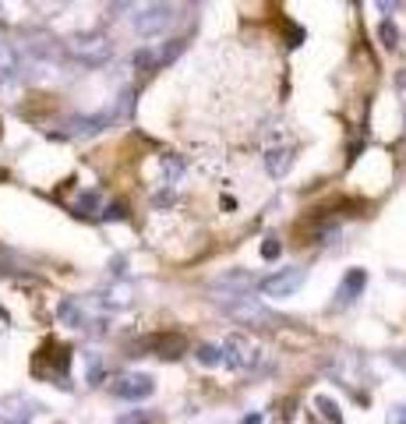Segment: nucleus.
I'll return each instance as SVG.
<instances>
[{
    "mask_svg": "<svg viewBox=\"0 0 406 424\" xmlns=\"http://www.w3.org/2000/svg\"><path fill=\"white\" fill-rule=\"evenodd\" d=\"M68 53L75 61L89 64V68H99V64H106L113 57V43L106 36H99V32H89V36H75L68 43Z\"/></svg>",
    "mask_w": 406,
    "mask_h": 424,
    "instance_id": "f257e3e1",
    "label": "nucleus"
},
{
    "mask_svg": "<svg viewBox=\"0 0 406 424\" xmlns=\"http://www.w3.org/2000/svg\"><path fill=\"white\" fill-rule=\"evenodd\" d=\"M251 287H258V280H255L251 273H244V269H230V273L216 276V283H209V294H212V301H223V304L234 301V304H237V301L248 297Z\"/></svg>",
    "mask_w": 406,
    "mask_h": 424,
    "instance_id": "f03ea898",
    "label": "nucleus"
},
{
    "mask_svg": "<svg viewBox=\"0 0 406 424\" xmlns=\"http://www.w3.org/2000/svg\"><path fill=\"white\" fill-rule=\"evenodd\" d=\"M258 361H262V350H258V343H255L251 336L234 333V336L223 343V364H230V368L248 371V368H255Z\"/></svg>",
    "mask_w": 406,
    "mask_h": 424,
    "instance_id": "7ed1b4c3",
    "label": "nucleus"
},
{
    "mask_svg": "<svg viewBox=\"0 0 406 424\" xmlns=\"http://www.w3.org/2000/svg\"><path fill=\"white\" fill-rule=\"evenodd\" d=\"M304 283H308V269H301V265H290V269H279L276 276H269L262 283V294L272 297V301H283V297H294Z\"/></svg>",
    "mask_w": 406,
    "mask_h": 424,
    "instance_id": "20e7f679",
    "label": "nucleus"
},
{
    "mask_svg": "<svg viewBox=\"0 0 406 424\" xmlns=\"http://www.w3.org/2000/svg\"><path fill=\"white\" fill-rule=\"evenodd\" d=\"M68 364H71V350L50 340V343H46V347L36 354L32 371H36V375H53V379H64V375H68Z\"/></svg>",
    "mask_w": 406,
    "mask_h": 424,
    "instance_id": "39448f33",
    "label": "nucleus"
},
{
    "mask_svg": "<svg viewBox=\"0 0 406 424\" xmlns=\"http://www.w3.org/2000/svg\"><path fill=\"white\" fill-rule=\"evenodd\" d=\"M138 354H156V357H181L188 350V340L181 333H156V336H145L142 343H135Z\"/></svg>",
    "mask_w": 406,
    "mask_h": 424,
    "instance_id": "423d86ee",
    "label": "nucleus"
},
{
    "mask_svg": "<svg viewBox=\"0 0 406 424\" xmlns=\"http://www.w3.org/2000/svg\"><path fill=\"white\" fill-rule=\"evenodd\" d=\"M113 396L117 400H131V403H142L156 393V382L149 375H121V379H113Z\"/></svg>",
    "mask_w": 406,
    "mask_h": 424,
    "instance_id": "0eeeda50",
    "label": "nucleus"
},
{
    "mask_svg": "<svg viewBox=\"0 0 406 424\" xmlns=\"http://www.w3.org/2000/svg\"><path fill=\"white\" fill-rule=\"evenodd\" d=\"M170 18H173V8H170V4H149V8L135 18V29H138L142 36H156L159 29L170 25Z\"/></svg>",
    "mask_w": 406,
    "mask_h": 424,
    "instance_id": "6e6552de",
    "label": "nucleus"
},
{
    "mask_svg": "<svg viewBox=\"0 0 406 424\" xmlns=\"http://www.w3.org/2000/svg\"><path fill=\"white\" fill-rule=\"evenodd\" d=\"M364 287H368V273H364V269H350V273L343 276L339 290H336V304H339V308L354 304V301L364 294Z\"/></svg>",
    "mask_w": 406,
    "mask_h": 424,
    "instance_id": "1a4fd4ad",
    "label": "nucleus"
},
{
    "mask_svg": "<svg viewBox=\"0 0 406 424\" xmlns=\"http://www.w3.org/2000/svg\"><path fill=\"white\" fill-rule=\"evenodd\" d=\"M110 121H113V110H106V114H92V117H75V121L68 124L64 135H78V138H82V135H99Z\"/></svg>",
    "mask_w": 406,
    "mask_h": 424,
    "instance_id": "9d476101",
    "label": "nucleus"
},
{
    "mask_svg": "<svg viewBox=\"0 0 406 424\" xmlns=\"http://www.w3.org/2000/svg\"><path fill=\"white\" fill-rule=\"evenodd\" d=\"M290 167H294V149L279 145V149H269V152H265V170H269L272 177H283Z\"/></svg>",
    "mask_w": 406,
    "mask_h": 424,
    "instance_id": "9b49d317",
    "label": "nucleus"
},
{
    "mask_svg": "<svg viewBox=\"0 0 406 424\" xmlns=\"http://www.w3.org/2000/svg\"><path fill=\"white\" fill-rule=\"evenodd\" d=\"M181 174H184V159H181V156H173V152L159 156V184H163V188L177 184Z\"/></svg>",
    "mask_w": 406,
    "mask_h": 424,
    "instance_id": "f8f14e48",
    "label": "nucleus"
},
{
    "mask_svg": "<svg viewBox=\"0 0 406 424\" xmlns=\"http://www.w3.org/2000/svg\"><path fill=\"white\" fill-rule=\"evenodd\" d=\"M29 414H32V403H29L25 396H11V400L4 403L0 424H18V421H29Z\"/></svg>",
    "mask_w": 406,
    "mask_h": 424,
    "instance_id": "ddd939ff",
    "label": "nucleus"
},
{
    "mask_svg": "<svg viewBox=\"0 0 406 424\" xmlns=\"http://www.w3.org/2000/svg\"><path fill=\"white\" fill-rule=\"evenodd\" d=\"M15 75H18V53H15L11 43L0 39V82H8V78H15Z\"/></svg>",
    "mask_w": 406,
    "mask_h": 424,
    "instance_id": "4468645a",
    "label": "nucleus"
},
{
    "mask_svg": "<svg viewBox=\"0 0 406 424\" xmlns=\"http://www.w3.org/2000/svg\"><path fill=\"white\" fill-rule=\"evenodd\" d=\"M195 361L205 364V368H216V364H223V347H219V343H202V347L195 350Z\"/></svg>",
    "mask_w": 406,
    "mask_h": 424,
    "instance_id": "2eb2a0df",
    "label": "nucleus"
},
{
    "mask_svg": "<svg viewBox=\"0 0 406 424\" xmlns=\"http://www.w3.org/2000/svg\"><path fill=\"white\" fill-rule=\"evenodd\" d=\"M131 294H135V290L124 283V287H113V290H106V294H103V301H106L110 308H124V304H131Z\"/></svg>",
    "mask_w": 406,
    "mask_h": 424,
    "instance_id": "dca6fc26",
    "label": "nucleus"
},
{
    "mask_svg": "<svg viewBox=\"0 0 406 424\" xmlns=\"http://www.w3.org/2000/svg\"><path fill=\"white\" fill-rule=\"evenodd\" d=\"M315 407H318V414H322L329 424H343V414H339L336 400H329V396H318V400H315Z\"/></svg>",
    "mask_w": 406,
    "mask_h": 424,
    "instance_id": "f3484780",
    "label": "nucleus"
},
{
    "mask_svg": "<svg viewBox=\"0 0 406 424\" xmlns=\"http://www.w3.org/2000/svg\"><path fill=\"white\" fill-rule=\"evenodd\" d=\"M96 209H99V195H96V191H85V195L75 202V212H78V216H96Z\"/></svg>",
    "mask_w": 406,
    "mask_h": 424,
    "instance_id": "a211bd4d",
    "label": "nucleus"
},
{
    "mask_svg": "<svg viewBox=\"0 0 406 424\" xmlns=\"http://www.w3.org/2000/svg\"><path fill=\"white\" fill-rule=\"evenodd\" d=\"M378 39H382V46H385V50H392V46L399 43V32H396V25H392L389 18L378 25Z\"/></svg>",
    "mask_w": 406,
    "mask_h": 424,
    "instance_id": "6ab92c4d",
    "label": "nucleus"
},
{
    "mask_svg": "<svg viewBox=\"0 0 406 424\" xmlns=\"http://www.w3.org/2000/svg\"><path fill=\"white\" fill-rule=\"evenodd\" d=\"M61 318H68L71 326H82V322H85V318H82V311H78L71 301H64V304H61Z\"/></svg>",
    "mask_w": 406,
    "mask_h": 424,
    "instance_id": "aec40b11",
    "label": "nucleus"
},
{
    "mask_svg": "<svg viewBox=\"0 0 406 424\" xmlns=\"http://www.w3.org/2000/svg\"><path fill=\"white\" fill-rule=\"evenodd\" d=\"M279 251H283V244H279L276 237H265V244H262V258H279Z\"/></svg>",
    "mask_w": 406,
    "mask_h": 424,
    "instance_id": "412c9836",
    "label": "nucleus"
},
{
    "mask_svg": "<svg viewBox=\"0 0 406 424\" xmlns=\"http://www.w3.org/2000/svg\"><path fill=\"white\" fill-rule=\"evenodd\" d=\"M389 421H392V424H406V403H399V407H392V414H389Z\"/></svg>",
    "mask_w": 406,
    "mask_h": 424,
    "instance_id": "4be33fe9",
    "label": "nucleus"
},
{
    "mask_svg": "<svg viewBox=\"0 0 406 424\" xmlns=\"http://www.w3.org/2000/svg\"><path fill=\"white\" fill-rule=\"evenodd\" d=\"M103 220H124V205H110L103 212Z\"/></svg>",
    "mask_w": 406,
    "mask_h": 424,
    "instance_id": "5701e85b",
    "label": "nucleus"
},
{
    "mask_svg": "<svg viewBox=\"0 0 406 424\" xmlns=\"http://www.w3.org/2000/svg\"><path fill=\"white\" fill-rule=\"evenodd\" d=\"M392 364H396L399 371H406V350H396V354H392Z\"/></svg>",
    "mask_w": 406,
    "mask_h": 424,
    "instance_id": "b1692460",
    "label": "nucleus"
},
{
    "mask_svg": "<svg viewBox=\"0 0 406 424\" xmlns=\"http://www.w3.org/2000/svg\"><path fill=\"white\" fill-rule=\"evenodd\" d=\"M241 424H262V417H258V414H251V417H244Z\"/></svg>",
    "mask_w": 406,
    "mask_h": 424,
    "instance_id": "393cba45",
    "label": "nucleus"
},
{
    "mask_svg": "<svg viewBox=\"0 0 406 424\" xmlns=\"http://www.w3.org/2000/svg\"><path fill=\"white\" fill-rule=\"evenodd\" d=\"M0 318H4V311H0Z\"/></svg>",
    "mask_w": 406,
    "mask_h": 424,
    "instance_id": "a878e982",
    "label": "nucleus"
}]
</instances>
